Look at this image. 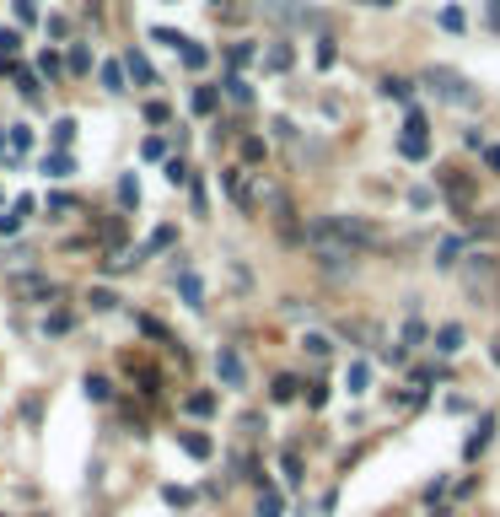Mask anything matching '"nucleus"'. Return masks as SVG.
<instances>
[{"instance_id": "412c9836", "label": "nucleus", "mask_w": 500, "mask_h": 517, "mask_svg": "<svg viewBox=\"0 0 500 517\" xmlns=\"http://www.w3.org/2000/svg\"><path fill=\"white\" fill-rule=\"evenodd\" d=\"M76 141V119H60V125H54V145H70Z\"/></svg>"}, {"instance_id": "f3484780", "label": "nucleus", "mask_w": 500, "mask_h": 517, "mask_svg": "<svg viewBox=\"0 0 500 517\" xmlns=\"http://www.w3.org/2000/svg\"><path fill=\"white\" fill-rule=\"evenodd\" d=\"M275 404H285V399H296V377H275Z\"/></svg>"}, {"instance_id": "9d476101", "label": "nucleus", "mask_w": 500, "mask_h": 517, "mask_svg": "<svg viewBox=\"0 0 500 517\" xmlns=\"http://www.w3.org/2000/svg\"><path fill=\"white\" fill-rule=\"evenodd\" d=\"M344 383H350V393H366V383H371V367H366V361H355V367L344 372Z\"/></svg>"}, {"instance_id": "9b49d317", "label": "nucleus", "mask_w": 500, "mask_h": 517, "mask_svg": "<svg viewBox=\"0 0 500 517\" xmlns=\"http://www.w3.org/2000/svg\"><path fill=\"white\" fill-rule=\"evenodd\" d=\"M102 86H108V92H124V65H119V60L102 65Z\"/></svg>"}, {"instance_id": "a211bd4d", "label": "nucleus", "mask_w": 500, "mask_h": 517, "mask_svg": "<svg viewBox=\"0 0 500 517\" xmlns=\"http://www.w3.org/2000/svg\"><path fill=\"white\" fill-rule=\"evenodd\" d=\"M301 351H307V356H328V351H334V345H328L323 334H307V340H301Z\"/></svg>"}, {"instance_id": "7c9ffc66", "label": "nucleus", "mask_w": 500, "mask_h": 517, "mask_svg": "<svg viewBox=\"0 0 500 517\" xmlns=\"http://www.w3.org/2000/svg\"><path fill=\"white\" fill-rule=\"evenodd\" d=\"M0 151H6V135H0Z\"/></svg>"}, {"instance_id": "ddd939ff", "label": "nucleus", "mask_w": 500, "mask_h": 517, "mask_svg": "<svg viewBox=\"0 0 500 517\" xmlns=\"http://www.w3.org/2000/svg\"><path fill=\"white\" fill-rule=\"evenodd\" d=\"M226 97L248 108V103H253V86H248V81H226Z\"/></svg>"}, {"instance_id": "0eeeda50", "label": "nucleus", "mask_w": 500, "mask_h": 517, "mask_svg": "<svg viewBox=\"0 0 500 517\" xmlns=\"http://www.w3.org/2000/svg\"><path fill=\"white\" fill-rule=\"evenodd\" d=\"M178 291H183L188 308H200V302H204V280H200V275H178Z\"/></svg>"}, {"instance_id": "dca6fc26", "label": "nucleus", "mask_w": 500, "mask_h": 517, "mask_svg": "<svg viewBox=\"0 0 500 517\" xmlns=\"http://www.w3.org/2000/svg\"><path fill=\"white\" fill-rule=\"evenodd\" d=\"M135 200H140V189H135V178H119V205L135 210Z\"/></svg>"}, {"instance_id": "2eb2a0df", "label": "nucleus", "mask_w": 500, "mask_h": 517, "mask_svg": "<svg viewBox=\"0 0 500 517\" xmlns=\"http://www.w3.org/2000/svg\"><path fill=\"white\" fill-rule=\"evenodd\" d=\"M183 447H188V453H200V458H210V436H204V431H188V436H183Z\"/></svg>"}, {"instance_id": "f03ea898", "label": "nucleus", "mask_w": 500, "mask_h": 517, "mask_svg": "<svg viewBox=\"0 0 500 517\" xmlns=\"http://www.w3.org/2000/svg\"><path fill=\"white\" fill-rule=\"evenodd\" d=\"M425 81H430V92H436V97H446V103H474V86L462 81L458 70H425Z\"/></svg>"}, {"instance_id": "7ed1b4c3", "label": "nucleus", "mask_w": 500, "mask_h": 517, "mask_svg": "<svg viewBox=\"0 0 500 517\" xmlns=\"http://www.w3.org/2000/svg\"><path fill=\"white\" fill-rule=\"evenodd\" d=\"M403 157H414V162H420V157H430V135H425V113H414V108H409V125H403Z\"/></svg>"}, {"instance_id": "1a4fd4ad", "label": "nucleus", "mask_w": 500, "mask_h": 517, "mask_svg": "<svg viewBox=\"0 0 500 517\" xmlns=\"http://www.w3.org/2000/svg\"><path fill=\"white\" fill-rule=\"evenodd\" d=\"M43 173H49V178H70V173H76V157H65V151H54V157L43 162Z\"/></svg>"}, {"instance_id": "20e7f679", "label": "nucleus", "mask_w": 500, "mask_h": 517, "mask_svg": "<svg viewBox=\"0 0 500 517\" xmlns=\"http://www.w3.org/2000/svg\"><path fill=\"white\" fill-rule=\"evenodd\" d=\"M216 372H220V383H226V388H242L248 367H242V356H237V351H220V356H216Z\"/></svg>"}, {"instance_id": "f8f14e48", "label": "nucleus", "mask_w": 500, "mask_h": 517, "mask_svg": "<svg viewBox=\"0 0 500 517\" xmlns=\"http://www.w3.org/2000/svg\"><path fill=\"white\" fill-rule=\"evenodd\" d=\"M280 512H285V496L264 491V496H259V517H280Z\"/></svg>"}, {"instance_id": "5701e85b", "label": "nucleus", "mask_w": 500, "mask_h": 517, "mask_svg": "<svg viewBox=\"0 0 500 517\" xmlns=\"http://www.w3.org/2000/svg\"><path fill=\"white\" fill-rule=\"evenodd\" d=\"M216 410V399H210V393H194V399H188V415H210Z\"/></svg>"}, {"instance_id": "a878e982", "label": "nucleus", "mask_w": 500, "mask_h": 517, "mask_svg": "<svg viewBox=\"0 0 500 517\" xmlns=\"http://www.w3.org/2000/svg\"><path fill=\"white\" fill-rule=\"evenodd\" d=\"M140 157H151V162H156V157H167V141H156V135H151V141L140 145Z\"/></svg>"}, {"instance_id": "4be33fe9", "label": "nucleus", "mask_w": 500, "mask_h": 517, "mask_svg": "<svg viewBox=\"0 0 500 517\" xmlns=\"http://www.w3.org/2000/svg\"><path fill=\"white\" fill-rule=\"evenodd\" d=\"M129 76H135V81H151V65H145V54H129Z\"/></svg>"}, {"instance_id": "393cba45", "label": "nucleus", "mask_w": 500, "mask_h": 517, "mask_svg": "<svg viewBox=\"0 0 500 517\" xmlns=\"http://www.w3.org/2000/svg\"><path fill=\"white\" fill-rule=\"evenodd\" d=\"M269 70H291V43H285V49H275V54H269Z\"/></svg>"}, {"instance_id": "bb28decb", "label": "nucleus", "mask_w": 500, "mask_h": 517, "mask_svg": "<svg viewBox=\"0 0 500 517\" xmlns=\"http://www.w3.org/2000/svg\"><path fill=\"white\" fill-rule=\"evenodd\" d=\"M17 22H38V6H33V0H17Z\"/></svg>"}, {"instance_id": "c85d7f7f", "label": "nucleus", "mask_w": 500, "mask_h": 517, "mask_svg": "<svg viewBox=\"0 0 500 517\" xmlns=\"http://www.w3.org/2000/svg\"><path fill=\"white\" fill-rule=\"evenodd\" d=\"M490 167H495V173H500V145H490Z\"/></svg>"}, {"instance_id": "cd10ccee", "label": "nucleus", "mask_w": 500, "mask_h": 517, "mask_svg": "<svg viewBox=\"0 0 500 517\" xmlns=\"http://www.w3.org/2000/svg\"><path fill=\"white\" fill-rule=\"evenodd\" d=\"M17 227H22V216H17V210H11V216H0V232H6V237H11Z\"/></svg>"}, {"instance_id": "b1692460", "label": "nucleus", "mask_w": 500, "mask_h": 517, "mask_svg": "<svg viewBox=\"0 0 500 517\" xmlns=\"http://www.w3.org/2000/svg\"><path fill=\"white\" fill-rule=\"evenodd\" d=\"M334 60H339V49H334V38H323V43H318V65H323V70H328V65H334Z\"/></svg>"}, {"instance_id": "423d86ee", "label": "nucleus", "mask_w": 500, "mask_h": 517, "mask_svg": "<svg viewBox=\"0 0 500 517\" xmlns=\"http://www.w3.org/2000/svg\"><path fill=\"white\" fill-rule=\"evenodd\" d=\"M462 253H468V237H446V243H441V253H436V264H441V269H452Z\"/></svg>"}, {"instance_id": "c756f323", "label": "nucleus", "mask_w": 500, "mask_h": 517, "mask_svg": "<svg viewBox=\"0 0 500 517\" xmlns=\"http://www.w3.org/2000/svg\"><path fill=\"white\" fill-rule=\"evenodd\" d=\"M371 6H398V0H371Z\"/></svg>"}, {"instance_id": "6e6552de", "label": "nucleus", "mask_w": 500, "mask_h": 517, "mask_svg": "<svg viewBox=\"0 0 500 517\" xmlns=\"http://www.w3.org/2000/svg\"><path fill=\"white\" fill-rule=\"evenodd\" d=\"M436 351H441V356L462 351V329H458V324H446V329H436Z\"/></svg>"}, {"instance_id": "f257e3e1", "label": "nucleus", "mask_w": 500, "mask_h": 517, "mask_svg": "<svg viewBox=\"0 0 500 517\" xmlns=\"http://www.w3.org/2000/svg\"><path fill=\"white\" fill-rule=\"evenodd\" d=\"M312 237H318V243H339V248L360 253L366 243H371V227H366V221H355V216H328V221H318V227H312Z\"/></svg>"}, {"instance_id": "aec40b11", "label": "nucleus", "mask_w": 500, "mask_h": 517, "mask_svg": "<svg viewBox=\"0 0 500 517\" xmlns=\"http://www.w3.org/2000/svg\"><path fill=\"white\" fill-rule=\"evenodd\" d=\"M151 38H156V43H167V49H188V43H183V33H172V27H156Z\"/></svg>"}, {"instance_id": "39448f33", "label": "nucleus", "mask_w": 500, "mask_h": 517, "mask_svg": "<svg viewBox=\"0 0 500 517\" xmlns=\"http://www.w3.org/2000/svg\"><path fill=\"white\" fill-rule=\"evenodd\" d=\"M318 259H323V269H334V275H344L355 253H350V248H339V243H318Z\"/></svg>"}, {"instance_id": "4468645a", "label": "nucleus", "mask_w": 500, "mask_h": 517, "mask_svg": "<svg viewBox=\"0 0 500 517\" xmlns=\"http://www.w3.org/2000/svg\"><path fill=\"white\" fill-rule=\"evenodd\" d=\"M194 113H216V92L210 86H194Z\"/></svg>"}, {"instance_id": "6ab92c4d", "label": "nucleus", "mask_w": 500, "mask_h": 517, "mask_svg": "<svg viewBox=\"0 0 500 517\" xmlns=\"http://www.w3.org/2000/svg\"><path fill=\"white\" fill-rule=\"evenodd\" d=\"M490 431H495V426H490V420H484L479 431H474V442H468V458H479V453H484V442H490Z\"/></svg>"}]
</instances>
